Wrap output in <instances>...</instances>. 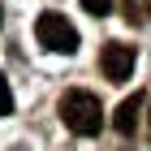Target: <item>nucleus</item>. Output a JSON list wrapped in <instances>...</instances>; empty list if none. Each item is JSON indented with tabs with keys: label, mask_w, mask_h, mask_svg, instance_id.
<instances>
[{
	"label": "nucleus",
	"mask_w": 151,
	"mask_h": 151,
	"mask_svg": "<svg viewBox=\"0 0 151 151\" xmlns=\"http://www.w3.org/2000/svg\"><path fill=\"white\" fill-rule=\"evenodd\" d=\"M60 121H65V129H73L78 138L99 134V129H104V104H99V95L65 91V99H60Z\"/></svg>",
	"instance_id": "f257e3e1"
},
{
	"label": "nucleus",
	"mask_w": 151,
	"mask_h": 151,
	"mask_svg": "<svg viewBox=\"0 0 151 151\" xmlns=\"http://www.w3.org/2000/svg\"><path fill=\"white\" fill-rule=\"evenodd\" d=\"M35 39L39 47H47V52H78V30H73V22L65 17V13H39L35 22Z\"/></svg>",
	"instance_id": "f03ea898"
},
{
	"label": "nucleus",
	"mask_w": 151,
	"mask_h": 151,
	"mask_svg": "<svg viewBox=\"0 0 151 151\" xmlns=\"http://www.w3.org/2000/svg\"><path fill=\"white\" fill-rule=\"evenodd\" d=\"M99 73H104L108 82H125L129 73H134V47L108 43L104 52H99Z\"/></svg>",
	"instance_id": "7ed1b4c3"
},
{
	"label": "nucleus",
	"mask_w": 151,
	"mask_h": 151,
	"mask_svg": "<svg viewBox=\"0 0 151 151\" xmlns=\"http://www.w3.org/2000/svg\"><path fill=\"white\" fill-rule=\"evenodd\" d=\"M138 108H142V95H134V99H121V108H116V116H112L116 134H134V125H138Z\"/></svg>",
	"instance_id": "20e7f679"
},
{
	"label": "nucleus",
	"mask_w": 151,
	"mask_h": 151,
	"mask_svg": "<svg viewBox=\"0 0 151 151\" xmlns=\"http://www.w3.org/2000/svg\"><path fill=\"white\" fill-rule=\"evenodd\" d=\"M9 112H13V91L4 82V73H0V116H9Z\"/></svg>",
	"instance_id": "39448f33"
},
{
	"label": "nucleus",
	"mask_w": 151,
	"mask_h": 151,
	"mask_svg": "<svg viewBox=\"0 0 151 151\" xmlns=\"http://www.w3.org/2000/svg\"><path fill=\"white\" fill-rule=\"evenodd\" d=\"M82 9H86V13H95V17H104V13L112 9V0H82Z\"/></svg>",
	"instance_id": "423d86ee"
},
{
	"label": "nucleus",
	"mask_w": 151,
	"mask_h": 151,
	"mask_svg": "<svg viewBox=\"0 0 151 151\" xmlns=\"http://www.w3.org/2000/svg\"><path fill=\"white\" fill-rule=\"evenodd\" d=\"M147 129H151V112H147Z\"/></svg>",
	"instance_id": "0eeeda50"
},
{
	"label": "nucleus",
	"mask_w": 151,
	"mask_h": 151,
	"mask_svg": "<svg viewBox=\"0 0 151 151\" xmlns=\"http://www.w3.org/2000/svg\"><path fill=\"white\" fill-rule=\"evenodd\" d=\"M0 22H4V9H0Z\"/></svg>",
	"instance_id": "6e6552de"
},
{
	"label": "nucleus",
	"mask_w": 151,
	"mask_h": 151,
	"mask_svg": "<svg viewBox=\"0 0 151 151\" xmlns=\"http://www.w3.org/2000/svg\"><path fill=\"white\" fill-rule=\"evenodd\" d=\"M147 13H151V0H147Z\"/></svg>",
	"instance_id": "1a4fd4ad"
}]
</instances>
